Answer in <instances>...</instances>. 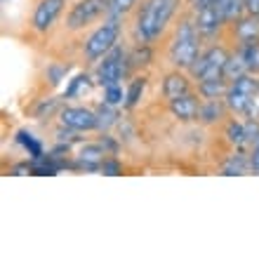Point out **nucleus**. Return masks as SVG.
I'll return each instance as SVG.
<instances>
[{
    "mask_svg": "<svg viewBox=\"0 0 259 259\" xmlns=\"http://www.w3.org/2000/svg\"><path fill=\"white\" fill-rule=\"evenodd\" d=\"M200 55H203V35L198 33L191 17H184L179 21L177 31L172 35L170 50H167L170 64L182 71H191V66L198 62Z\"/></svg>",
    "mask_w": 259,
    "mask_h": 259,
    "instance_id": "obj_2",
    "label": "nucleus"
},
{
    "mask_svg": "<svg viewBox=\"0 0 259 259\" xmlns=\"http://www.w3.org/2000/svg\"><path fill=\"white\" fill-rule=\"evenodd\" d=\"M102 14H109V0H78L66 14V31H82Z\"/></svg>",
    "mask_w": 259,
    "mask_h": 259,
    "instance_id": "obj_6",
    "label": "nucleus"
},
{
    "mask_svg": "<svg viewBox=\"0 0 259 259\" xmlns=\"http://www.w3.org/2000/svg\"><path fill=\"white\" fill-rule=\"evenodd\" d=\"M226 139H229V144H231V146H236V149H240L243 144L250 142V139H247V127H245V123H238V120H229V123H226Z\"/></svg>",
    "mask_w": 259,
    "mask_h": 259,
    "instance_id": "obj_20",
    "label": "nucleus"
},
{
    "mask_svg": "<svg viewBox=\"0 0 259 259\" xmlns=\"http://www.w3.org/2000/svg\"><path fill=\"white\" fill-rule=\"evenodd\" d=\"M193 24H196L198 33L203 35V38H212V35L219 33V28L226 26L224 17H222L217 5H207L203 10H196L193 12Z\"/></svg>",
    "mask_w": 259,
    "mask_h": 259,
    "instance_id": "obj_10",
    "label": "nucleus"
},
{
    "mask_svg": "<svg viewBox=\"0 0 259 259\" xmlns=\"http://www.w3.org/2000/svg\"><path fill=\"white\" fill-rule=\"evenodd\" d=\"M250 163H252V170L259 172V137L254 139V144H252V158H250Z\"/></svg>",
    "mask_w": 259,
    "mask_h": 259,
    "instance_id": "obj_28",
    "label": "nucleus"
},
{
    "mask_svg": "<svg viewBox=\"0 0 259 259\" xmlns=\"http://www.w3.org/2000/svg\"><path fill=\"white\" fill-rule=\"evenodd\" d=\"M217 0H189V7H191V12H196V10H203V7L207 5H214Z\"/></svg>",
    "mask_w": 259,
    "mask_h": 259,
    "instance_id": "obj_29",
    "label": "nucleus"
},
{
    "mask_svg": "<svg viewBox=\"0 0 259 259\" xmlns=\"http://www.w3.org/2000/svg\"><path fill=\"white\" fill-rule=\"evenodd\" d=\"M182 0H142L132 19V38L142 45H153L167 31L170 21L179 12Z\"/></svg>",
    "mask_w": 259,
    "mask_h": 259,
    "instance_id": "obj_1",
    "label": "nucleus"
},
{
    "mask_svg": "<svg viewBox=\"0 0 259 259\" xmlns=\"http://www.w3.org/2000/svg\"><path fill=\"white\" fill-rule=\"evenodd\" d=\"M191 80H193V78H189V75H186V71H182V68H175V71H170V73L163 78V85H160L163 99L172 102V99H177V97L193 92Z\"/></svg>",
    "mask_w": 259,
    "mask_h": 259,
    "instance_id": "obj_12",
    "label": "nucleus"
},
{
    "mask_svg": "<svg viewBox=\"0 0 259 259\" xmlns=\"http://www.w3.org/2000/svg\"><path fill=\"white\" fill-rule=\"evenodd\" d=\"M198 92H189V95H182L177 99H172L170 104V111L172 116L177 118L179 123H196L198 120V113H200V104L203 99H198Z\"/></svg>",
    "mask_w": 259,
    "mask_h": 259,
    "instance_id": "obj_11",
    "label": "nucleus"
},
{
    "mask_svg": "<svg viewBox=\"0 0 259 259\" xmlns=\"http://www.w3.org/2000/svg\"><path fill=\"white\" fill-rule=\"evenodd\" d=\"M5 3H7V0H5Z\"/></svg>",
    "mask_w": 259,
    "mask_h": 259,
    "instance_id": "obj_31",
    "label": "nucleus"
},
{
    "mask_svg": "<svg viewBox=\"0 0 259 259\" xmlns=\"http://www.w3.org/2000/svg\"><path fill=\"white\" fill-rule=\"evenodd\" d=\"M226 90H229V80L224 75L222 78H210V80L196 82V92L200 95V99H224Z\"/></svg>",
    "mask_w": 259,
    "mask_h": 259,
    "instance_id": "obj_15",
    "label": "nucleus"
},
{
    "mask_svg": "<svg viewBox=\"0 0 259 259\" xmlns=\"http://www.w3.org/2000/svg\"><path fill=\"white\" fill-rule=\"evenodd\" d=\"M123 33V17H109L102 26L92 31L85 45H82V62L85 64H99L111 50L118 45Z\"/></svg>",
    "mask_w": 259,
    "mask_h": 259,
    "instance_id": "obj_3",
    "label": "nucleus"
},
{
    "mask_svg": "<svg viewBox=\"0 0 259 259\" xmlns=\"http://www.w3.org/2000/svg\"><path fill=\"white\" fill-rule=\"evenodd\" d=\"M66 71H68V66H50L48 68V80L52 82V85H59V80L66 75Z\"/></svg>",
    "mask_w": 259,
    "mask_h": 259,
    "instance_id": "obj_27",
    "label": "nucleus"
},
{
    "mask_svg": "<svg viewBox=\"0 0 259 259\" xmlns=\"http://www.w3.org/2000/svg\"><path fill=\"white\" fill-rule=\"evenodd\" d=\"M245 14L259 17V0H245Z\"/></svg>",
    "mask_w": 259,
    "mask_h": 259,
    "instance_id": "obj_30",
    "label": "nucleus"
},
{
    "mask_svg": "<svg viewBox=\"0 0 259 259\" xmlns=\"http://www.w3.org/2000/svg\"><path fill=\"white\" fill-rule=\"evenodd\" d=\"M229 26L233 31V40H238V45L259 42V17H254V14H245Z\"/></svg>",
    "mask_w": 259,
    "mask_h": 259,
    "instance_id": "obj_13",
    "label": "nucleus"
},
{
    "mask_svg": "<svg viewBox=\"0 0 259 259\" xmlns=\"http://www.w3.org/2000/svg\"><path fill=\"white\" fill-rule=\"evenodd\" d=\"M139 0H109V17H125L137 7Z\"/></svg>",
    "mask_w": 259,
    "mask_h": 259,
    "instance_id": "obj_23",
    "label": "nucleus"
},
{
    "mask_svg": "<svg viewBox=\"0 0 259 259\" xmlns=\"http://www.w3.org/2000/svg\"><path fill=\"white\" fill-rule=\"evenodd\" d=\"M55 109H57V99H52V97L40 99V109H35V118H38V120H42V118L50 116Z\"/></svg>",
    "mask_w": 259,
    "mask_h": 259,
    "instance_id": "obj_26",
    "label": "nucleus"
},
{
    "mask_svg": "<svg viewBox=\"0 0 259 259\" xmlns=\"http://www.w3.org/2000/svg\"><path fill=\"white\" fill-rule=\"evenodd\" d=\"M104 102L111 104V106L125 104V92H123V88H120V82H116V85H109V88H104Z\"/></svg>",
    "mask_w": 259,
    "mask_h": 259,
    "instance_id": "obj_25",
    "label": "nucleus"
},
{
    "mask_svg": "<svg viewBox=\"0 0 259 259\" xmlns=\"http://www.w3.org/2000/svg\"><path fill=\"white\" fill-rule=\"evenodd\" d=\"M97 120H99V130H109L113 125H118V111L116 106L104 102L99 109H97Z\"/></svg>",
    "mask_w": 259,
    "mask_h": 259,
    "instance_id": "obj_22",
    "label": "nucleus"
},
{
    "mask_svg": "<svg viewBox=\"0 0 259 259\" xmlns=\"http://www.w3.org/2000/svg\"><path fill=\"white\" fill-rule=\"evenodd\" d=\"M66 0H38L33 14H31V28L35 33H48L55 26V21L59 19V14L64 12Z\"/></svg>",
    "mask_w": 259,
    "mask_h": 259,
    "instance_id": "obj_8",
    "label": "nucleus"
},
{
    "mask_svg": "<svg viewBox=\"0 0 259 259\" xmlns=\"http://www.w3.org/2000/svg\"><path fill=\"white\" fill-rule=\"evenodd\" d=\"M214 5L219 7V12L224 17V24H233L245 12V0H217Z\"/></svg>",
    "mask_w": 259,
    "mask_h": 259,
    "instance_id": "obj_17",
    "label": "nucleus"
},
{
    "mask_svg": "<svg viewBox=\"0 0 259 259\" xmlns=\"http://www.w3.org/2000/svg\"><path fill=\"white\" fill-rule=\"evenodd\" d=\"M259 92V80L252 73H245L236 78V80L229 82V90H226L224 102L229 106V113H252L254 99H257Z\"/></svg>",
    "mask_w": 259,
    "mask_h": 259,
    "instance_id": "obj_4",
    "label": "nucleus"
},
{
    "mask_svg": "<svg viewBox=\"0 0 259 259\" xmlns=\"http://www.w3.org/2000/svg\"><path fill=\"white\" fill-rule=\"evenodd\" d=\"M144 88H146V78L144 75L132 78V82L127 85V92H125V109H135L139 104V99L144 95Z\"/></svg>",
    "mask_w": 259,
    "mask_h": 259,
    "instance_id": "obj_21",
    "label": "nucleus"
},
{
    "mask_svg": "<svg viewBox=\"0 0 259 259\" xmlns=\"http://www.w3.org/2000/svg\"><path fill=\"white\" fill-rule=\"evenodd\" d=\"M229 50L224 45H210L207 50H203V55L198 57V62L191 66L189 75L196 82L210 80V78H222L224 75L226 62H229Z\"/></svg>",
    "mask_w": 259,
    "mask_h": 259,
    "instance_id": "obj_5",
    "label": "nucleus"
},
{
    "mask_svg": "<svg viewBox=\"0 0 259 259\" xmlns=\"http://www.w3.org/2000/svg\"><path fill=\"white\" fill-rule=\"evenodd\" d=\"M17 142L26 149V153L31 156V160H38V158H42L45 156V151H42V144L35 139L31 132H26V130H19L17 132Z\"/></svg>",
    "mask_w": 259,
    "mask_h": 259,
    "instance_id": "obj_19",
    "label": "nucleus"
},
{
    "mask_svg": "<svg viewBox=\"0 0 259 259\" xmlns=\"http://www.w3.org/2000/svg\"><path fill=\"white\" fill-rule=\"evenodd\" d=\"M88 88H90V75L88 73H80V75H75L73 80H71V85L66 88L64 97H66V99H71V97H78L82 90L88 92Z\"/></svg>",
    "mask_w": 259,
    "mask_h": 259,
    "instance_id": "obj_24",
    "label": "nucleus"
},
{
    "mask_svg": "<svg viewBox=\"0 0 259 259\" xmlns=\"http://www.w3.org/2000/svg\"><path fill=\"white\" fill-rule=\"evenodd\" d=\"M247 170H252V163H250V158H247L245 153H240V151L231 153V156L226 158V163L222 165V172H224V175H245Z\"/></svg>",
    "mask_w": 259,
    "mask_h": 259,
    "instance_id": "obj_16",
    "label": "nucleus"
},
{
    "mask_svg": "<svg viewBox=\"0 0 259 259\" xmlns=\"http://www.w3.org/2000/svg\"><path fill=\"white\" fill-rule=\"evenodd\" d=\"M59 123L68 130H75V132H92V130L99 127L97 111L85 109V106H66V109H62L59 111Z\"/></svg>",
    "mask_w": 259,
    "mask_h": 259,
    "instance_id": "obj_9",
    "label": "nucleus"
},
{
    "mask_svg": "<svg viewBox=\"0 0 259 259\" xmlns=\"http://www.w3.org/2000/svg\"><path fill=\"white\" fill-rule=\"evenodd\" d=\"M229 113L224 99H203L200 104V113H198V123L200 125H217L224 120V116Z\"/></svg>",
    "mask_w": 259,
    "mask_h": 259,
    "instance_id": "obj_14",
    "label": "nucleus"
},
{
    "mask_svg": "<svg viewBox=\"0 0 259 259\" xmlns=\"http://www.w3.org/2000/svg\"><path fill=\"white\" fill-rule=\"evenodd\" d=\"M245 73H250V71H247V64H245V59H243V55H240V50H236V52L229 57V62H226L224 78L231 82V80H236V78H240V75H245Z\"/></svg>",
    "mask_w": 259,
    "mask_h": 259,
    "instance_id": "obj_18",
    "label": "nucleus"
},
{
    "mask_svg": "<svg viewBox=\"0 0 259 259\" xmlns=\"http://www.w3.org/2000/svg\"><path fill=\"white\" fill-rule=\"evenodd\" d=\"M130 71V62H127V52L123 48H113L109 55L104 57L102 62L97 64V82L102 88H109V85H116L127 75Z\"/></svg>",
    "mask_w": 259,
    "mask_h": 259,
    "instance_id": "obj_7",
    "label": "nucleus"
}]
</instances>
